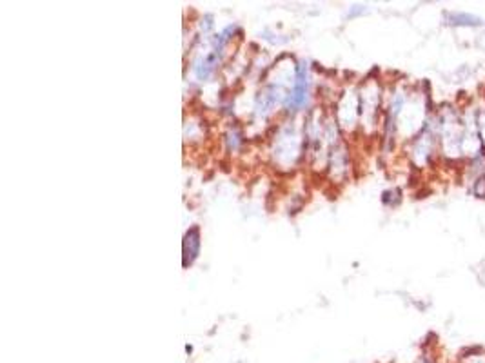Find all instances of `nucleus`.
<instances>
[{"mask_svg":"<svg viewBox=\"0 0 485 363\" xmlns=\"http://www.w3.org/2000/svg\"><path fill=\"white\" fill-rule=\"evenodd\" d=\"M198 249H200V231L198 227H193L187 231L184 240V267L193 263V260L198 256Z\"/></svg>","mask_w":485,"mask_h":363,"instance_id":"obj_1","label":"nucleus"},{"mask_svg":"<svg viewBox=\"0 0 485 363\" xmlns=\"http://www.w3.org/2000/svg\"><path fill=\"white\" fill-rule=\"evenodd\" d=\"M306 87H307V80H306V73H304V67L298 71V77H296V82H294L293 93L289 96V106L293 108H300L304 102H306Z\"/></svg>","mask_w":485,"mask_h":363,"instance_id":"obj_2","label":"nucleus"}]
</instances>
